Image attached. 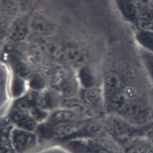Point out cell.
<instances>
[{
	"label": "cell",
	"instance_id": "obj_10",
	"mask_svg": "<svg viewBox=\"0 0 153 153\" xmlns=\"http://www.w3.org/2000/svg\"><path fill=\"white\" fill-rule=\"evenodd\" d=\"M11 119L13 123L20 128L35 131L38 122L31 116L27 110L17 106L11 113Z\"/></svg>",
	"mask_w": 153,
	"mask_h": 153
},
{
	"label": "cell",
	"instance_id": "obj_19",
	"mask_svg": "<svg viewBox=\"0 0 153 153\" xmlns=\"http://www.w3.org/2000/svg\"><path fill=\"white\" fill-rule=\"evenodd\" d=\"M148 28H151V29H153V17L152 18V20H151V22H150Z\"/></svg>",
	"mask_w": 153,
	"mask_h": 153
},
{
	"label": "cell",
	"instance_id": "obj_6",
	"mask_svg": "<svg viewBox=\"0 0 153 153\" xmlns=\"http://www.w3.org/2000/svg\"><path fill=\"white\" fill-rule=\"evenodd\" d=\"M60 108L70 110L85 120L94 119L99 115L80 97L72 96L64 98L61 102Z\"/></svg>",
	"mask_w": 153,
	"mask_h": 153
},
{
	"label": "cell",
	"instance_id": "obj_20",
	"mask_svg": "<svg viewBox=\"0 0 153 153\" xmlns=\"http://www.w3.org/2000/svg\"><path fill=\"white\" fill-rule=\"evenodd\" d=\"M151 2H152V4H153V0H151Z\"/></svg>",
	"mask_w": 153,
	"mask_h": 153
},
{
	"label": "cell",
	"instance_id": "obj_1",
	"mask_svg": "<svg viewBox=\"0 0 153 153\" xmlns=\"http://www.w3.org/2000/svg\"><path fill=\"white\" fill-rule=\"evenodd\" d=\"M149 124L135 125L114 114L107 116L104 121L107 131L124 148L135 139L145 136Z\"/></svg>",
	"mask_w": 153,
	"mask_h": 153
},
{
	"label": "cell",
	"instance_id": "obj_3",
	"mask_svg": "<svg viewBox=\"0 0 153 153\" xmlns=\"http://www.w3.org/2000/svg\"><path fill=\"white\" fill-rule=\"evenodd\" d=\"M137 102L134 90L123 87L106 101V110L122 117Z\"/></svg>",
	"mask_w": 153,
	"mask_h": 153
},
{
	"label": "cell",
	"instance_id": "obj_2",
	"mask_svg": "<svg viewBox=\"0 0 153 153\" xmlns=\"http://www.w3.org/2000/svg\"><path fill=\"white\" fill-rule=\"evenodd\" d=\"M63 146L71 153H121L113 142L102 135L71 139Z\"/></svg>",
	"mask_w": 153,
	"mask_h": 153
},
{
	"label": "cell",
	"instance_id": "obj_16",
	"mask_svg": "<svg viewBox=\"0 0 153 153\" xmlns=\"http://www.w3.org/2000/svg\"><path fill=\"white\" fill-rule=\"evenodd\" d=\"M79 77L81 84L84 86L83 88L96 87L95 76L89 68L85 66L81 68Z\"/></svg>",
	"mask_w": 153,
	"mask_h": 153
},
{
	"label": "cell",
	"instance_id": "obj_4",
	"mask_svg": "<svg viewBox=\"0 0 153 153\" xmlns=\"http://www.w3.org/2000/svg\"><path fill=\"white\" fill-rule=\"evenodd\" d=\"M38 138L35 131L16 126L10 134V141L15 153H28L37 145Z\"/></svg>",
	"mask_w": 153,
	"mask_h": 153
},
{
	"label": "cell",
	"instance_id": "obj_5",
	"mask_svg": "<svg viewBox=\"0 0 153 153\" xmlns=\"http://www.w3.org/2000/svg\"><path fill=\"white\" fill-rule=\"evenodd\" d=\"M80 98L98 115L106 110V101L102 88L97 87L82 88Z\"/></svg>",
	"mask_w": 153,
	"mask_h": 153
},
{
	"label": "cell",
	"instance_id": "obj_15",
	"mask_svg": "<svg viewBox=\"0 0 153 153\" xmlns=\"http://www.w3.org/2000/svg\"><path fill=\"white\" fill-rule=\"evenodd\" d=\"M136 39L141 48L153 53V29L140 27L136 33Z\"/></svg>",
	"mask_w": 153,
	"mask_h": 153
},
{
	"label": "cell",
	"instance_id": "obj_12",
	"mask_svg": "<svg viewBox=\"0 0 153 153\" xmlns=\"http://www.w3.org/2000/svg\"><path fill=\"white\" fill-rule=\"evenodd\" d=\"M65 61L75 66L82 67L87 62V56L82 49L74 43H68L63 46Z\"/></svg>",
	"mask_w": 153,
	"mask_h": 153
},
{
	"label": "cell",
	"instance_id": "obj_17",
	"mask_svg": "<svg viewBox=\"0 0 153 153\" xmlns=\"http://www.w3.org/2000/svg\"><path fill=\"white\" fill-rule=\"evenodd\" d=\"M140 58L151 82L153 85V53L141 48Z\"/></svg>",
	"mask_w": 153,
	"mask_h": 153
},
{
	"label": "cell",
	"instance_id": "obj_8",
	"mask_svg": "<svg viewBox=\"0 0 153 153\" xmlns=\"http://www.w3.org/2000/svg\"><path fill=\"white\" fill-rule=\"evenodd\" d=\"M37 47L41 53L57 61H65L63 46L56 40L48 38H40ZM66 62V61H65Z\"/></svg>",
	"mask_w": 153,
	"mask_h": 153
},
{
	"label": "cell",
	"instance_id": "obj_13",
	"mask_svg": "<svg viewBox=\"0 0 153 153\" xmlns=\"http://www.w3.org/2000/svg\"><path fill=\"white\" fill-rule=\"evenodd\" d=\"M123 81L121 76L115 72L107 73L103 80V87L106 101L123 88Z\"/></svg>",
	"mask_w": 153,
	"mask_h": 153
},
{
	"label": "cell",
	"instance_id": "obj_7",
	"mask_svg": "<svg viewBox=\"0 0 153 153\" xmlns=\"http://www.w3.org/2000/svg\"><path fill=\"white\" fill-rule=\"evenodd\" d=\"M30 31L29 19L20 17L11 25L7 33L6 39L9 43H19L23 41Z\"/></svg>",
	"mask_w": 153,
	"mask_h": 153
},
{
	"label": "cell",
	"instance_id": "obj_14",
	"mask_svg": "<svg viewBox=\"0 0 153 153\" xmlns=\"http://www.w3.org/2000/svg\"><path fill=\"white\" fill-rule=\"evenodd\" d=\"M124 148V153H153V143L146 137L140 136Z\"/></svg>",
	"mask_w": 153,
	"mask_h": 153
},
{
	"label": "cell",
	"instance_id": "obj_11",
	"mask_svg": "<svg viewBox=\"0 0 153 153\" xmlns=\"http://www.w3.org/2000/svg\"><path fill=\"white\" fill-rule=\"evenodd\" d=\"M84 120H84L72 111L63 108H57L53 111L47 119L48 122L53 124L54 126Z\"/></svg>",
	"mask_w": 153,
	"mask_h": 153
},
{
	"label": "cell",
	"instance_id": "obj_18",
	"mask_svg": "<svg viewBox=\"0 0 153 153\" xmlns=\"http://www.w3.org/2000/svg\"><path fill=\"white\" fill-rule=\"evenodd\" d=\"M145 136L153 143V123H151L146 131Z\"/></svg>",
	"mask_w": 153,
	"mask_h": 153
},
{
	"label": "cell",
	"instance_id": "obj_9",
	"mask_svg": "<svg viewBox=\"0 0 153 153\" xmlns=\"http://www.w3.org/2000/svg\"><path fill=\"white\" fill-rule=\"evenodd\" d=\"M30 31L40 38H48L51 36L55 30L53 23L44 16L36 14L29 19Z\"/></svg>",
	"mask_w": 153,
	"mask_h": 153
}]
</instances>
